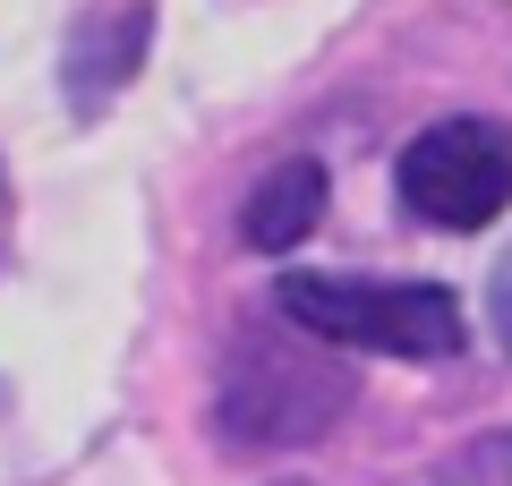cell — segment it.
Returning <instances> with one entry per match:
<instances>
[{"mask_svg":"<svg viewBox=\"0 0 512 486\" xmlns=\"http://www.w3.org/2000/svg\"><path fill=\"white\" fill-rule=\"evenodd\" d=\"M316 222H325V162L316 154L274 162V171L248 188V205H239V239H248L256 256H291Z\"/></svg>","mask_w":512,"mask_h":486,"instance_id":"obj_5","label":"cell"},{"mask_svg":"<svg viewBox=\"0 0 512 486\" xmlns=\"http://www.w3.org/2000/svg\"><path fill=\"white\" fill-rule=\"evenodd\" d=\"M393 188L427 231H487L512 205V128L495 120H436L402 145Z\"/></svg>","mask_w":512,"mask_h":486,"instance_id":"obj_3","label":"cell"},{"mask_svg":"<svg viewBox=\"0 0 512 486\" xmlns=\"http://www.w3.org/2000/svg\"><path fill=\"white\" fill-rule=\"evenodd\" d=\"M274 316H291L325 350H367V359H453L470 342L461 299L444 282H342V273H282Z\"/></svg>","mask_w":512,"mask_h":486,"instance_id":"obj_2","label":"cell"},{"mask_svg":"<svg viewBox=\"0 0 512 486\" xmlns=\"http://www.w3.org/2000/svg\"><path fill=\"white\" fill-rule=\"evenodd\" d=\"M427 486H512V427L470 435V444H461V452H453V461H444Z\"/></svg>","mask_w":512,"mask_h":486,"instance_id":"obj_6","label":"cell"},{"mask_svg":"<svg viewBox=\"0 0 512 486\" xmlns=\"http://www.w3.org/2000/svg\"><path fill=\"white\" fill-rule=\"evenodd\" d=\"M487 316H495V342L512 350V248H504V265H495V282H487Z\"/></svg>","mask_w":512,"mask_h":486,"instance_id":"obj_7","label":"cell"},{"mask_svg":"<svg viewBox=\"0 0 512 486\" xmlns=\"http://www.w3.org/2000/svg\"><path fill=\"white\" fill-rule=\"evenodd\" d=\"M350 410V367L308 333H274V324H239L231 359H222V393H214V427L231 444L256 452H299L316 435H333Z\"/></svg>","mask_w":512,"mask_h":486,"instance_id":"obj_1","label":"cell"},{"mask_svg":"<svg viewBox=\"0 0 512 486\" xmlns=\"http://www.w3.org/2000/svg\"><path fill=\"white\" fill-rule=\"evenodd\" d=\"M154 52V0H86L69 26V52H60V94H69L77 120L111 103L128 77L146 69Z\"/></svg>","mask_w":512,"mask_h":486,"instance_id":"obj_4","label":"cell"}]
</instances>
